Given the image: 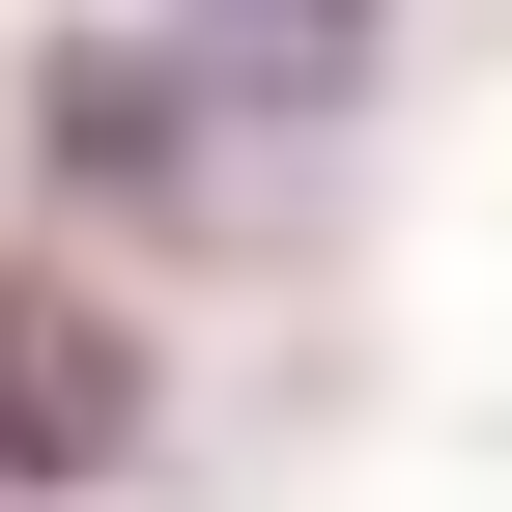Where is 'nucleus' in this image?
I'll return each mask as SVG.
<instances>
[{
	"mask_svg": "<svg viewBox=\"0 0 512 512\" xmlns=\"http://www.w3.org/2000/svg\"><path fill=\"white\" fill-rule=\"evenodd\" d=\"M29 143L86 171L114 228H200V200H256V143L200 114V57H171V29H57V57H29Z\"/></svg>",
	"mask_w": 512,
	"mask_h": 512,
	"instance_id": "1",
	"label": "nucleus"
},
{
	"mask_svg": "<svg viewBox=\"0 0 512 512\" xmlns=\"http://www.w3.org/2000/svg\"><path fill=\"white\" fill-rule=\"evenodd\" d=\"M171 57H200V114H228V143L370 114V0H171Z\"/></svg>",
	"mask_w": 512,
	"mask_h": 512,
	"instance_id": "3",
	"label": "nucleus"
},
{
	"mask_svg": "<svg viewBox=\"0 0 512 512\" xmlns=\"http://www.w3.org/2000/svg\"><path fill=\"white\" fill-rule=\"evenodd\" d=\"M143 456V342H114L86 285H0V512L29 484H114Z\"/></svg>",
	"mask_w": 512,
	"mask_h": 512,
	"instance_id": "2",
	"label": "nucleus"
}]
</instances>
